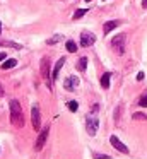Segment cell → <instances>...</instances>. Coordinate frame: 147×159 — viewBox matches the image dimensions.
<instances>
[{
	"label": "cell",
	"mask_w": 147,
	"mask_h": 159,
	"mask_svg": "<svg viewBox=\"0 0 147 159\" xmlns=\"http://www.w3.org/2000/svg\"><path fill=\"white\" fill-rule=\"evenodd\" d=\"M9 108H10V123H12L14 127H17V128L24 127V115H22L21 103L17 99H10Z\"/></svg>",
	"instance_id": "6da1fadb"
},
{
	"label": "cell",
	"mask_w": 147,
	"mask_h": 159,
	"mask_svg": "<svg viewBox=\"0 0 147 159\" xmlns=\"http://www.w3.org/2000/svg\"><path fill=\"white\" fill-rule=\"evenodd\" d=\"M125 41H126V36L123 34V33H120L115 38H111V48L115 50L118 55H122V53L125 52Z\"/></svg>",
	"instance_id": "7a4b0ae2"
},
{
	"label": "cell",
	"mask_w": 147,
	"mask_h": 159,
	"mask_svg": "<svg viewBox=\"0 0 147 159\" xmlns=\"http://www.w3.org/2000/svg\"><path fill=\"white\" fill-rule=\"evenodd\" d=\"M98 128H99V120L94 116V115H87L85 116V132L89 135H96L98 134Z\"/></svg>",
	"instance_id": "3957f363"
},
{
	"label": "cell",
	"mask_w": 147,
	"mask_h": 159,
	"mask_svg": "<svg viewBox=\"0 0 147 159\" xmlns=\"http://www.w3.org/2000/svg\"><path fill=\"white\" fill-rule=\"evenodd\" d=\"M41 75L48 82V89H51V72H50V60L46 57L41 58Z\"/></svg>",
	"instance_id": "277c9868"
},
{
	"label": "cell",
	"mask_w": 147,
	"mask_h": 159,
	"mask_svg": "<svg viewBox=\"0 0 147 159\" xmlns=\"http://www.w3.org/2000/svg\"><path fill=\"white\" fill-rule=\"evenodd\" d=\"M94 43H96V36L92 34L91 31H82V34H80V46L82 48L92 46Z\"/></svg>",
	"instance_id": "5b68a950"
},
{
	"label": "cell",
	"mask_w": 147,
	"mask_h": 159,
	"mask_svg": "<svg viewBox=\"0 0 147 159\" xmlns=\"http://www.w3.org/2000/svg\"><path fill=\"white\" fill-rule=\"evenodd\" d=\"M31 120H33L34 130H39L41 128V116H39V108H38V104H33V108H31Z\"/></svg>",
	"instance_id": "8992f818"
},
{
	"label": "cell",
	"mask_w": 147,
	"mask_h": 159,
	"mask_svg": "<svg viewBox=\"0 0 147 159\" xmlns=\"http://www.w3.org/2000/svg\"><path fill=\"white\" fill-rule=\"evenodd\" d=\"M109 142H111V145L116 149V151L123 152V154H128V147H126V145L123 144V142L120 140V139L116 137V135H111V137H109Z\"/></svg>",
	"instance_id": "52a82bcc"
},
{
	"label": "cell",
	"mask_w": 147,
	"mask_h": 159,
	"mask_svg": "<svg viewBox=\"0 0 147 159\" xmlns=\"http://www.w3.org/2000/svg\"><path fill=\"white\" fill-rule=\"evenodd\" d=\"M48 132H50V127H44L43 132L39 134V137H38V140H36V145H34V149H36V151H41V149H43V145L46 144Z\"/></svg>",
	"instance_id": "ba28073f"
},
{
	"label": "cell",
	"mask_w": 147,
	"mask_h": 159,
	"mask_svg": "<svg viewBox=\"0 0 147 159\" xmlns=\"http://www.w3.org/2000/svg\"><path fill=\"white\" fill-rule=\"evenodd\" d=\"M77 86H79V77L77 75H68L67 79H65V82H63V87L67 91H74Z\"/></svg>",
	"instance_id": "9c48e42d"
},
{
	"label": "cell",
	"mask_w": 147,
	"mask_h": 159,
	"mask_svg": "<svg viewBox=\"0 0 147 159\" xmlns=\"http://www.w3.org/2000/svg\"><path fill=\"white\" fill-rule=\"evenodd\" d=\"M120 24H122L120 21H108L104 26H103V33H104V34H109V33H111L113 29H116Z\"/></svg>",
	"instance_id": "30bf717a"
},
{
	"label": "cell",
	"mask_w": 147,
	"mask_h": 159,
	"mask_svg": "<svg viewBox=\"0 0 147 159\" xmlns=\"http://www.w3.org/2000/svg\"><path fill=\"white\" fill-rule=\"evenodd\" d=\"M63 63H65V58H60L58 63L53 67V70H51V80H57V77H58V74H60V69L63 67Z\"/></svg>",
	"instance_id": "8fae6325"
},
{
	"label": "cell",
	"mask_w": 147,
	"mask_h": 159,
	"mask_svg": "<svg viewBox=\"0 0 147 159\" xmlns=\"http://www.w3.org/2000/svg\"><path fill=\"white\" fill-rule=\"evenodd\" d=\"M16 65H17V60L16 58H7V60H3L2 69L3 70H9V69H12V67H16Z\"/></svg>",
	"instance_id": "7c38bea8"
},
{
	"label": "cell",
	"mask_w": 147,
	"mask_h": 159,
	"mask_svg": "<svg viewBox=\"0 0 147 159\" xmlns=\"http://www.w3.org/2000/svg\"><path fill=\"white\" fill-rule=\"evenodd\" d=\"M109 77H111V72L103 74V77H101V86H103V89H108V87H109Z\"/></svg>",
	"instance_id": "4fadbf2b"
},
{
	"label": "cell",
	"mask_w": 147,
	"mask_h": 159,
	"mask_svg": "<svg viewBox=\"0 0 147 159\" xmlns=\"http://www.w3.org/2000/svg\"><path fill=\"white\" fill-rule=\"evenodd\" d=\"M0 46H9V48L22 50V45H19V43H14V41H0Z\"/></svg>",
	"instance_id": "5bb4252c"
},
{
	"label": "cell",
	"mask_w": 147,
	"mask_h": 159,
	"mask_svg": "<svg viewBox=\"0 0 147 159\" xmlns=\"http://www.w3.org/2000/svg\"><path fill=\"white\" fill-rule=\"evenodd\" d=\"M87 9H77V11L74 12V19H80V17H84L85 14H87Z\"/></svg>",
	"instance_id": "9a60e30c"
},
{
	"label": "cell",
	"mask_w": 147,
	"mask_h": 159,
	"mask_svg": "<svg viewBox=\"0 0 147 159\" xmlns=\"http://www.w3.org/2000/svg\"><path fill=\"white\" fill-rule=\"evenodd\" d=\"M65 48H67V52H70V53H75V52H77V45H75V43L72 41V39H70V41H67Z\"/></svg>",
	"instance_id": "2e32d148"
},
{
	"label": "cell",
	"mask_w": 147,
	"mask_h": 159,
	"mask_svg": "<svg viewBox=\"0 0 147 159\" xmlns=\"http://www.w3.org/2000/svg\"><path fill=\"white\" fill-rule=\"evenodd\" d=\"M58 41H62V34H55V36H51L50 39H46V45H55V43H58Z\"/></svg>",
	"instance_id": "e0dca14e"
},
{
	"label": "cell",
	"mask_w": 147,
	"mask_h": 159,
	"mask_svg": "<svg viewBox=\"0 0 147 159\" xmlns=\"http://www.w3.org/2000/svg\"><path fill=\"white\" fill-rule=\"evenodd\" d=\"M85 67H87V58H85V57H82V58L79 60V63H77V69L79 70H85Z\"/></svg>",
	"instance_id": "ac0fdd59"
},
{
	"label": "cell",
	"mask_w": 147,
	"mask_h": 159,
	"mask_svg": "<svg viewBox=\"0 0 147 159\" xmlns=\"http://www.w3.org/2000/svg\"><path fill=\"white\" fill-rule=\"evenodd\" d=\"M67 108H68L70 111H74V113H75V111H77V108H79L77 101H68V103H67Z\"/></svg>",
	"instance_id": "d6986e66"
},
{
	"label": "cell",
	"mask_w": 147,
	"mask_h": 159,
	"mask_svg": "<svg viewBox=\"0 0 147 159\" xmlns=\"http://www.w3.org/2000/svg\"><path fill=\"white\" fill-rule=\"evenodd\" d=\"M139 104L142 108H145L147 106V94H142V96H140V99H139Z\"/></svg>",
	"instance_id": "ffe728a7"
},
{
	"label": "cell",
	"mask_w": 147,
	"mask_h": 159,
	"mask_svg": "<svg viewBox=\"0 0 147 159\" xmlns=\"http://www.w3.org/2000/svg\"><path fill=\"white\" fill-rule=\"evenodd\" d=\"M133 120H147V116L142 113H133Z\"/></svg>",
	"instance_id": "44dd1931"
},
{
	"label": "cell",
	"mask_w": 147,
	"mask_h": 159,
	"mask_svg": "<svg viewBox=\"0 0 147 159\" xmlns=\"http://www.w3.org/2000/svg\"><path fill=\"white\" fill-rule=\"evenodd\" d=\"M92 157L94 159H109V156L108 154H94Z\"/></svg>",
	"instance_id": "7402d4cb"
},
{
	"label": "cell",
	"mask_w": 147,
	"mask_h": 159,
	"mask_svg": "<svg viewBox=\"0 0 147 159\" xmlns=\"http://www.w3.org/2000/svg\"><path fill=\"white\" fill-rule=\"evenodd\" d=\"M3 60H7V53H0V62H3Z\"/></svg>",
	"instance_id": "603a6c76"
},
{
	"label": "cell",
	"mask_w": 147,
	"mask_h": 159,
	"mask_svg": "<svg viewBox=\"0 0 147 159\" xmlns=\"http://www.w3.org/2000/svg\"><path fill=\"white\" fill-rule=\"evenodd\" d=\"M3 94H5V89H3V86H2V82H0V98L3 96Z\"/></svg>",
	"instance_id": "cb8c5ba5"
},
{
	"label": "cell",
	"mask_w": 147,
	"mask_h": 159,
	"mask_svg": "<svg viewBox=\"0 0 147 159\" xmlns=\"http://www.w3.org/2000/svg\"><path fill=\"white\" fill-rule=\"evenodd\" d=\"M144 79V72H139L137 74V80H142Z\"/></svg>",
	"instance_id": "d4e9b609"
},
{
	"label": "cell",
	"mask_w": 147,
	"mask_h": 159,
	"mask_svg": "<svg viewBox=\"0 0 147 159\" xmlns=\"http://www.w3.org/2000/svg\"><path fill=\"white\" fill-rule=\"evenodd\" d=\"M142 7L147 9V0H142Z\"/></svg>",
	"instance_id": "484cf974"
},
{
	"label": "cell",
	"mask_w": 147,
	"mask_h": 159,
	"mask_svg": "<svg viewBox=\"0 0 147 159\" xmlns=\"http://www.w3.org/2000/svg\"><path fill=\"white\" fill-rule=\"evenodd\" d=\"M0 34H2V22H0Z\"/></svg>",
	"instance_id": "4316f807"
},
{
	"label": "cell",
	"mask_w": 147,
	"mask_h": 159,
	"mask_svg": "<svg viewBox=\"0 0 147 159\" xmlns=\"http://www.w3.org/2000/svg\"><path fill=\"white\" fill-rule=\"evenodd\" d=\"M85 2H92V0H85Z\"/></svg>",
	"instance_id": "83f0119b"
},
{
	"label": "cell",
	"mask_w": 147,
	"mask_h": 159,
	"mask_svg": "<svg viewBox=\"0 0 147 159\" xmlns=\"http://www.w3.org/2000/svg\"><path fill=\"white\" fill-rule=\"evenodd\" d=\"M104 2H106V0H104Z\"/></svg>",
	"instance_id": "f1b7e54d"
}]
</instances>
